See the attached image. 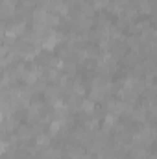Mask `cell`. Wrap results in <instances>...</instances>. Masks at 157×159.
I'll return each mask as SVG.
<instances>
[{
	"label": "cell",
	"instance_id": "3",
	"mask_svg": "<svg viewBox=\"0 0 157 159\" xmlns=\"http://www.w3.org/2000/svg\"><path fill=\"white\" fill-rule=\"evenodd\" d=\"M59 128H61V122H59V120H56V122H52V126H50V131H52V133H56Z\"/></svg>",
	"mask_w": 157,
	"mask_h": 159
},
{
	"label": "cell",
	"instance_id": "1",
	"mask_svg": "<svg viewBox=\"0 0 157 159\" xmlns=\"http://www.w3.org/2000/svg\"><path fill=\"white\" fill-rule=\"evenodd\" d=\"M81 107H83V111L92 113V107H94V106H92V102H83V104H81Z\"/></svg>",
	"mask_w": 157,
	"mask_h": 159
},
{
	"label": "cell",
	"instance_id": "2",
	"mask_svg": "<svg viewBox=\"0 0 157 159\" xmlns=\"http://www.w3.org/2000/svg\"><path fill=\"white\" fill-rule=\"evenodd\" d=\"M37 144L46 146V144H48V137H46V135H39V137H37Z\"/></svg>",
	"mask_w": 157,
	"mask_h": 159
}]
</instances>
